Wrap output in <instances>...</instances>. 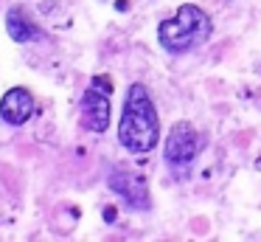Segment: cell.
Here are the masks:
<instances>
[{
  "label": "cell",
  "instance_id": "6",
  "mask_svg": "<svg viewBox=\"0 0 261 242\" xmlns=\"http://www.w3.org/2000/svg\"><path fill=\"white\" fill-rule=\"evenodd\" d=\"M0 116L6 124H25L31 116H34V96L25 87H12L3 93L0 99Z\"/></svg>",
  "mask_w": 261,
  "mask_h": 242
},
{
  "label": "cell",
  "instance_id": "1",
  "mask_svg": "<svg viewBox=\"0 0 261 242\" xmlns=\"http://www.w3.org/2000/svg\"><path fill=\"white\" fill-rule=\"evenodd\" d=\"M118 141L132 155H146L160 141L158 113H154V104L149 99V90L141 82H135L126 90L124 113H121V124H118Z\"/></svg>",
  "mask_w": 261,
  "mask_h": 242
},
{
  "label": "cell",
  "instance_id": "3",
  "mask_svg": "<svg viewBox=\"0 0 261 242\" xmlns=\"http://www.w3.org/2000/svg\"><path fill=\"white\" fill-rule=\"evenodd\" d=\"M199 152V141H197V133L188 121H180L171 127V133L166 135V146H163V155H166V163L171 166L174 174H188L194 158Z\"/></svg>",
  "mask_w": 261,
  "mask_h": 242
},
{
  "label": "cell",
  "instance_id": "7",
  "mask_svg": "<svg viewBox=\"0 0 261 242\" xmlns=\"http://www.w3.org/2000/svg\"><path fill=\"white\" fill-rule=\"evenodd\" d=\"M6 31H9V37H12L14 42H31V39L42 37L40 26L25 14V9H17V6L6 14Z\"/></svg>",
  "mask_w": 261,
  "mask_h": 242
},
{
  "label": "cell",
  "instance_id": "5",
  "mask_svg": "<svg viewBox=\"0 0 261 242\" xmlns=\"http://www.w3.org/2000/svg\"><path fill=\"white\" fill-rule=\"evenodd\" d=\"M107 183H110V189H113L129 208H135V211H146V208L152 206L146 178H143L141 172H135V169H124V166L113 169Z\"/></svg>",
  "mask_w": 261,
  "mask_h": 242
},
{
  "label": "cell",
  "instance_id": "2",
  "mask_svg": "<svg viewBox=\"0 0 261 242\" xmlns=\"http://www.w3.org/2000/svg\"><path fill=\"white\" fill-rule=\"evenodd\" d=\"M211 37V17L205 14L199 6H180L174 17L163 20L158 26V39L166 51L171 54H182L197 45H202Z\"/></svg>",
  "mask_w": 261,
  "mask_h": 242
},
{
  "label": "cell",
  "instance_id": "4",
  "mask_svg": "<svg viewBox=\"0 0 261 242\" xmlns=\"http://www.w3.org/2000/svg\"><path fill=\"white\" fill-rule=\"evenodd\" d=\"M110 93H113L110 76H96L82 96V121L90 133H104L110 127Z\"/></svg>",
  "mask_w": 261,
  "mask_h": 242
}]
</instances>
